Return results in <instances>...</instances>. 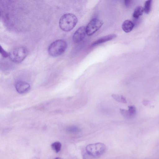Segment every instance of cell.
I'll return each mask as SVG.
<instances>
[{
  "mask_svg": "<svg viewBox=\"0 0 159 159\" xmlns=\"http://www.w3.org/2000/svg\"><path fill=\"white\" fill-rule=\"evenodd\" d=\"M111 97L116 101L117 102L124 103H127L125 98L123 96L119 95L116 94H112L111 95Z\"/></svg>",
  "mask_w": 159,
  "mask_h": 159,
  "instance_id": "12",
  "label": "cell"
},
{
  "mask_svg": "<svg viewBox=\"0 0 159 159\" xmlns=\"http://www.w3.org/2000/svg\"><path fill=\"white\" fill-rule=\"evenodd\" d=\"M28 50L24 46H19L12 49L9 53V57L13 62L19 63L22 61L28 54Z\"/></svg>",
  "mask_w": 159,
  "mask_h": 159,
  "instance_id": "3",
  "label": "cell"
},
{
  "mask_svg": "<svg viewBox=\"0 0 159 159\" xmlns=\"http://www.w3.org/2000/svg\"><path fill=\"white\" fill-rule=\"evenodd\" d=\"M66 131L70 133H76L80 131V129L76 126H72L68 127Z\"/></svg>",
  "mask_w": 159,
  "mask_h": 159,
  "instance_id": "14",
  "label": "cell"
},
{
  "mask_svg": "<svg viewBox=\"0 0 159 159\" xmlns=\"http://www.w3.org/2000/svg\"><path fill=\"white\" fill-rule=\"evenodd\" d=\"M55 159H62L60 157H57L56 158H55Z\"/></svg>",
  "mask_w": 159,
  "mask_h": 159,
  "instance_id": "19",
  "label": "cell"
},
{
  "mask_svg": "<svg viewBox=\"0 0 159 159\" xmlns=\"http://www.w3.org/2000/svg\"><path fill=\"white\" fill-rule=\"evenodd\" d=\"M0 53L2 56L4 57H9V53L6 52L1 46H0Z\"/></svg>",
  "mask_w": 159,
  "mask_h": 159,
  "instance_id": "17",
  "label": "cell"
},
{
  "mask_svg": "<svg viewBox=\"0 0 159 159\" xmlns=\"http://www.w3.org/2000/svg\"><path fill=\"white\" fill-rule=\"evenodd\" d=\"M143 8L141 6L137 7L134 9L133 14V16L135 19H138L142 16L144 12Z\"/></svg>",
  "mask_w": 159,
  "mask_h": 159,
  "instance_id": "10",
  "label": "cell"
},
{
  "mask_svg": "<svg viewBox=\"0 0 159 159\" xmlns=\"http://www.w3.org/2000/svg\"><path fill=\"white\" fill-rule=\"evenodd\" d=\"M103 22L97 18L92 19L86 27V34L89 36L92 35L102 27Z\"/></svg>",
  "mask_w": 159,
  "mask_h": 159,
  "instance_id": "5",
  "label": "cell"
},
{
  "mask_svg": "<svg viewBox=\"0 0 159 159\" xmlns=\"http://www.w3.org/2000/svg\"><path fill=\"white\" fill-rule=\"evenodd\" d=\"M67 48L66 41L62 39L57 40L51 43L48 48L49 54L52 57H58L63 53Z\"/></svg>",
  "mask_w": 159,
  "mask_h": 159,
  "instance_id": "2",
  "label": "cell"
},
{
  "mask_svg": "<svg viewBox=\"0 0 159 159\" xmlns=\"http://www.w3.org/2000/svg\"><path fill=\"white\" fill-rule=\"evenodd\" d=\"M135 26L134 23L129 20H126L124 21L122 25L123 30L126 33L131 31Z\"/></svg>",
  "mask_w": 159,
  "mask_h": 159,
  "instance_id": "9",
  "label": "cell"
},
{
  "mask_svg": "<svg viewBox=\"0 0 159 159\" xmlns=\"http://www.w3.org/2000/svg\"><path fill=\"white\" fill-rule=\"evenodd\" d=\"M15 88L19 93L23 94L27 93L30 90V85L26 82L19 81L16 83Z\"/></svg>",
  "mask_w": 159,
  "mask_h": 159,
  "instance_id": "7",
  "label": "cell"
},
{
  "mask_svg": "<svg viewBox=\"0 0 159 159\" xmlns=\"http://www.w3.org/2000/svg\"><path fill=\"white\" fill-rule=\"evenodd\" d=\"M117 37V36L115 34H111L107 35L98 39L97 40L93 42L92 44V46H94L98 45L100 44L105 43Z\"/></svg>",
  "mask_w": 159,
  "mask_h": 159,
  "instance_id": "8",
  "label": "cell"
},
{
  "mask_svg": "<svg viewBox=\"0 0 159 159\" xmlns=\"http://www.w3.org/2000/svg\"><path fill=\"white\" fill-rule=\"evenodd\" d=\"M128 111L132 118L134 117L136 114V109L135 107L134 106H128Z\"/></svg>",
  "mask_w": 159,
  "mask_h": 159,
  "instance_id": "16",
  "label": "cell"
},
{
  "mask_svg": "<svg viewBox=\"0 0 159 159\" xmlns=\"http://www.w3.org/2000/svg\"><path fill=\"white\" fill-rule=\"evenodd\" d=\"M61 147V144L59 142H55L51 145L52 149L57 153L58 152L60 151Z\"/></svg>",
  "mask_w": 159,
  "mask_h": 159,
  "instance_id": "13",
  "label": "cell"
},
{
  "mask_svg": "<svg viewBox=\"0 0 159 159\" xmlns=\"http://www.w3.org/2000/svg\"><path fill=\"white\" fill-rule=\"evenodd\" d=\"M77 20L75 15L70 13H66L61 17L59 22V26L62 30L69 31L75 26Z\"/></svg>",
  "mask_w": 159,
  "mask_h": 159,
  "instance_id": "1",
  "label": "cell"
},
{
  "mask_svg": "<svg viewBox=\"0 0 159 159\" xmlns=\"http://www.w3.org/2000/svg\"><path fill=\"white\" fill-rule=\"evenodd\" d=\"M120 112L121 114L125 118L130 119L133 118L128 110L120 109Z\"/></svg>",
  "mask_w": 159,
  "mask_h": 159,
  "instance_id": "15",
  "label": "cell"
},
{
  "mask_svg": "<svg viewBox=\"0 0 159 159\" xmlns=\"http://www.w3.org/2000/svg\"><path fill=\"white\" fill-rule=\"evenodd\" d=\"M132 0H125L124 1V3L125 6L129 7L132 4Z\"/></svg>",
  "mask_w": 159,
  "mask_h": 159,
  "instance_id": "18",
  "label": "cell"
},
{
  "mask_svg": "<svg viewBox=\"0 0 159 159\" xmlns=\"http://www.w3.org/2000/svg\"><path fill=\"white\" fill-rule=\"evenodd\" d=\"M86 34V27L82 26L78 28L74 34L72 40L75 43H78L84 38Z\"/></svg>",
  "mask_w": 159,
  "mask_h": 159,
  "instance_id": "6",
  "label": "cell"
},
{
  "mask_svg": "<svg viewBox=\"0 0 159 159\" xmlns=\"http://www.w3.org/2000/svg\"><path fill=\"white\" fill-rule=\"evenodd\" d=\"M152 1L148 0L146 1L145 3L143 8L144 11L146 14H149L151 9Z\"/></svg>",
  "mask_w": 159,
  "mask_h": 159,
  "instance_id": "11",
  "label": "cell"
},
{
  "mask_svg": "<svg viewBox=\"0 0 159 159\" xmlns=\"http://www.w3.org/2000/svg\"><path fill=\"white\" fill-rule=\"evenodd\" d=\"M106 149L105 144L101 143L89 144L86 148V150L88 154L95 157L101 156L105 152Z\"/></svg>",
  "mask_w": 159,
  "mask_h": 159,
  "instance_id": "4",
  "label": "cell"
}]
</instances>
